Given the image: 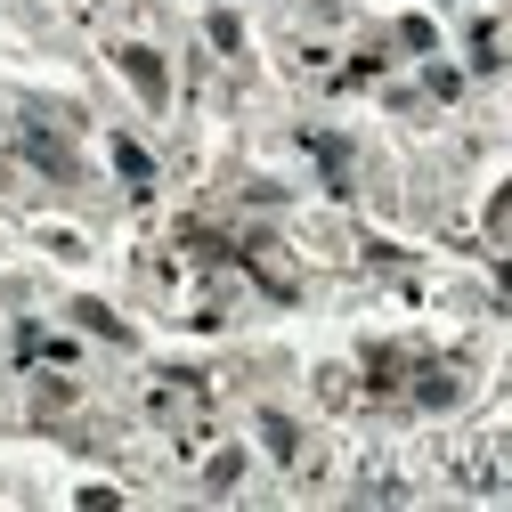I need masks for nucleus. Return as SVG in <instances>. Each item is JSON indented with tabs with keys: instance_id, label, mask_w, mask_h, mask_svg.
I'll return each mask as SVG.
<instances>
[{
	"instance_id": "1",
	"label": "nucleus",
	"mask_w": 512,
	"mask_h": 512,
	"mask_svg": "<svg viewBox=\"0 0 512 512\" xmlns=\"http://www.w3.org/2000/svg\"><path fill=\"white\" fill-rule=\"evenodd\" d=\"M122 74H131L147 98H163V57H155V49H122Z\"/></svg>"
},
{
	"instance_id": "2",
	"label": "nucleus",
	"mask_w": 512,
	"mask_h": 512,
	"mask_svg": "<svg viewBox=\"0 0 512 512\" xmlns=\"http://www.w3.org/2000/svg\"><path fill=\"white\" fill-rule=\"evenodd\" d=\"M25 155H33L41 171H57V179L74 171V155H66V147H49V131H25Z\"/></svg>"
},
{
	"instance_id": "3",
	"label": "nucleus",
	"mask_w": 512,
	"mask_h": 512,
	"mask_svg": "<svg viewBox=\"0 0 512 512\" xmlns=\"http://www.w3.org/2000/svg\"><path fill=\"white\" fill-rule=\"evenodd\" d=\"M415 399L423 407H447V399H456V374H415Z\"/></svg>"
},
{
	"instance_id": "4",
	"label": "nucleus",
	"mask_w": 512,
	"mask_h": 512,
	"mask_svg": "<svg viewBox=\"0 0 512 512\" xmlns=\"http://www.w3.org/2000/svg\"><path fill=\"white\" fill-rule=\"evenodd\" d=\"M236 472H244V456H236V447H220V456H212V464H204V480H212V488H228V480H236Z\"/></svg>"
},
{
	"instance_id": "5",
	"label": "nucleus",
	"mask_w": 512,
	"mask_h": 512,
	"mask_svg": "<svg viewBox=\"0 0 512 512\" xmlns=\"http://www.w3.org/2000/svg\"><path fill=\"white\" fill-rule=\"evenodd\" d=\"M261 439L277 447V456H293V423H285V415H269V423H261Z\"/></svg>"
}]
</instances>
